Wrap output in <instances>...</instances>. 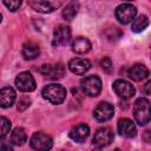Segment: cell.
<instances>
[{"label": "cell", "mask_w": 151, "mask_h": 151, "mask_svg": "<svg viewBox=\"0 0 151 151\" xmlns=\"http://www.w3.org/2000/svg\"><path fill=\"white\" fill-rule=\"evenodd\" d=\"M41 96L47 101L58 105V104H61L65 100V98H66V90L60 84H48V85H46L42 88Z\"/></svg>", "instance_id": "cell-1"}, {"label": "cell", "mask_w": 151, "mask_h": 151, "mask_svg": "<svg viewBox=\"0 0 151 151\" xmlns=\"http://www.w3.org/2000/svg\"><path fill=\"white\" fill-rule=\"evenodd\" d=\"M133 117L134 120L144 126L150 122V101L146 98H139L133 105Z\"/></svg>", "instance_id": "cell-2"}, {"label": "cell", "mask_w": 151, "mask_h": 151, "mask_svg": "<svg viewBox=\"0 0 151 151\" xmlns=\"http://www.w3.org/2000/svg\"><path fill=\"white\" fill-rule=\"evenodd\" d=\"M81 90L88 97H97L101 91V80L98 76H87L80 81Z\"/></svg>", "instance_id": "cell-3"}, {"label": "cell", "mask_w": 151, "mask_h": 151, "mask_svg": "<svg viewBox=\"0 0 151 151\" xmlns=\"http://www.w3.org/2000/svg\"><path fill=\"white\" fill-rule=\"evenodd\" d=\"M114 14H116L117 20L120 24L126 25V24L132 22V20L136 18L137 8L131 4H122L116 8Z\"/></svg>", "instance_id": "cell-4"}, {"label": "cell", "mask_w": 151, "mask_h": 151, "mask_svg": "<svg viewBox=\"0 0 151 151\" xmlns=\"http://www.w3.org/2000/svg\"><path fill=\"white\" fill-rule=\"evenodd\" d=\"M64 0H29V6L40 13H51L59 8Z\"/></svg>", "instance_id": "cell-5"}, {"label": "cell", "mask_w": 151, "mask_h": 151, "mask_svg": "<svg viewBox=\"0 0 151 151\" xmlns=\"http://www.w3.org/2000/svg\"><path fill=\"white\" fill-rule=\"evenodd\" d=\"M15 86L21 92H32L35 90V80L29 72H21L15 78Z\"/></svg>", "instance_id": "cell-6"}, {"label": "cell", "mask_w": 151, "mask_h": 151, "mask_svg": "<svg viewBox=\"0 0 151 151\" xmlns=\"http://www.w3.org/2000/svg\"><path fill=\"white\" fill-rule=\"evenodd\" d=\"M31 146L34 150H40V151H45V150H50L53 145V140L52 138L44 133V132H35L32 138H31Z\"/></svg>", "instance_id": "cell-7"}, {"label": "cell", "mask_w": 151, "mask_h": 151, "mask_svg": "<svg viewBox=\"0 0 151 151\" xmlns=\"http://www.w3.org/2000/svg\"><path fill=\"white\" fill-rule=\"evenodd\" d=\"M113 90H114L116 94L123 99H129V98L133 97L134 92H136L133 85L124 79H117L113 83Z\"/></svg>", "instance_id": "cell-8"}, {"label": "cell", "mask_w": 151, "mask_h": 151, "mask_svg": "<svg viewBox=\"0 0 151 151\" xmlns=\"http://www.w3.org/2000/svg\"><path fill=\"white\" fill-rule=\"evenodd\" d=\"M112 140H113V132L109 127H100L96 131L92 143L97 147H104L111 144Z\"/></svg>", "instance_id": "cell-9"}, {"label": "cell", "mask_w": 151, "mask_h": 151, "mask_svg": "<svg viewBox=\"0 0 151 151\" xmlns=\"http://www.w3.org/2000/svg\"><path fill=\"white\" fill-rule=\"evenodd\" d=\"M71 38V29L66 25H59L55 27L53 32V40L52 44L54 46H63L70 41Z\"/></svg>", "instance_id": "cell-10"}, {"label": "cell", "mask_w": 151, "mask_h": 151, "mask_svg": "<svg viewBox=\"0 0 151 151\" xmlns=\"http://www.w3.org/2000/svg\"><path fill=\"white\" fill-rule=\"evenodd\" d=\"M39 71L42 76L50 79H60L65 74V68L61 64H45Z\"/></svg>", "instance_id": "cell-11"}, {"label": "cell", "mask_w": 151, "mask_h": 151, "mask_svg": "<svg viewBox=\"0 0 151 151\" xmlns=\"http://www.w3.org/2000/svg\"><path fill=\"white\" fill-rule=\"evenodd\" d=\"M114 109L113 106L107 101H101L98 104V106L93 111V116L98 122H106L113 117Z\"/></svg>", "instance_id": "cell-12"}, {"label": "cell", "mask_w": 151, "mask_h": 151, "mask_svg": "<svg viewBox=\"0 0 151 151\" xmlns=\"http://www.w3.org/2000/svg\"><path fill=\"white\" fill-rule=\"evenodd\" d=\"M117 129H118L119 134L123 136V137H126V138H132V137H134L137 134L136 125L129 118H122V119H119L118 120V124H117Z\"/></svg>", "instance_id": "cell-13"}, {"label": "cell", "mask_w": 151, "mask_h": 151, "mask_svg": "<svg viewBox=\"0 0 151 151\" xmlns=\"http://www.w3.org/2000/svg\"><path fill=\"white\" fill-rule=\"evenodd\" d=\"M68 68L76 74H85L91 68V61L84 58H74L70 60Z\"/></svg>", "instance_id": "cell-14"}, {"label": "cell", "mask_w": 151, "mask_h": 151, "mask_svg": "<svg viewBox=\"0 0 151 151\" xmlns=\"http://www.w3.org/2000/svg\"><path fill=\"white\" fill-rule=\"evenodd\" d=\"M88 134H90V127H88V125H86L84 123L73 126L70 131L71 139H73L74 142H78V143L84 142L88 137Z\"/></svg>", "instance_id": "cell-15"}, {"label": "cell", "mask_w": 151, "mask_h": 151, "mask_svg": "<svg viewBox=\"0 0 151 151\" xmlns=\"http://www.w3.org/2000/svg\"><path fill=\"white\" fill-rule=\"evenodd\" d=\"M127 76L134 81H140L149 77V70L143 64H134L129 68Z\"/></svg>", "instance_id": "cell-16"}, {"label": "cell", "mask_w": 151, "mask_h": 151, "mask_svg": "<svg viewBox=\"0 0 151 151\" xmlns=\"http://www.w3.org/2000/svg\"><path fill=\"white\" fill-rule=\"evenodd\" d=\"M15 98H17V94L12 87L9 86L2 87L0 90V107H4V109L11 107L14 104Z\"/></svg>", "instance_id": "cell-17"}, {"label": "cell", "mask_w": 151, "mask_h": 151, "mask_svg": "<svg viewBox=\"0 0 151 151\" xmlns=\"http://www.w3.org/2000/svg\"><path fill=\"white\" fill-rule=\"evenodd\" d=\"M40 54L39 45L34 41H26L22 45V55L26 60H33Z\"/></svg>", "instance_id": "cell-18"}, {"label": "cell", "mask_w": 151, "mask_h": 151, "mask_svg": "<svg viewBox=\"0 0 151 151\" xmlns=\"http://www.w3.org/2000/svg\"><path fill=\"white\" fill-rule=\"evenodd\" d=\"M91 50V42L85 37H78L72 42V51L78 54H85Z\"/></svg>", "instance_id": "cell-19"}, {"label": "cell", "mask_w": 151, "mask_h": 151, "mask_svg": "<svg viewBox=\"0 0 151 151\" xmlns=\"http://www.w3.org/2000/svg\"><path fill=\"white\" fill-rule=\"evenodd\" d=\"M78 11H79V2L76 1V0H72V1H70V2L66 5V7L63 9V18H64L65 20L70 21V20H72V19L77 15Z\"/></svg>", "instance_id": "cell-20"}, {"label": "cell", "mask_w": 151, "mask_h": 151, "mask_svg": "<svg viewBox=\"0 0 151 151\" xmlns=\"http://www.w3.org/2000/svg\"><path fill=\"white\" fill-rule=\"evenodd\" d=\"M26 139H27V136L22 127H15L11 133V143L13 145L20 146V145L25 144Z\"/></svg>", "instance_id": "cell-21"}, {"label": "cell", "mask_w": 151, "mask_h": 151, "mask_svg": "<svg viewBox=\"0 0 151 151\" xmlns=\"http://www.w3.org/2000/svg\"><path fill=\"white\" fill-rule=\"evenodd\" d=\"M147 26H149V19H147V17L146 15H139L138 18H134L132 20L131 29H132V32L139 33V32H143Z\"/></svg>", "instance_id": "cell-22"}, {"label": "cell", "mask_w": 151, "mask_h": 151, "mask_svg": "<svg viewBox=\"0 0 151 151\" xmlns=\"http://www.w3.org/2000/svg\"><path fill=\"white\" fill-rule=\"evenodd\" d=\"M11 131V122L6 117H0V138H4Z\"/></svg>", "instance_id": "cell-23"}, {"label": "cell", "mask_w": 151, "mask_h": 151, "mask_svg": "<svg viewBox=\"0 0 151 151\" xmlns=\"http://www.w3.org/2000/svg\"><path fill=\"white\" fill-rule=\"evenodd\" d=\"M2 1H4L5 6H6L9 11H12V12L18 11L19 7L21 6V2H22V0H2Z\"/></svg>", "instance_id": "cell-24"}, {"label": "cell", "mask_w": 151, "mask_h": 151, "mask_svg": "<svg viewBox=\"0 0 151 151\" xmlns=\"http://www.w3.org/2000/svg\"><path fill=\"white\" fill-rule=\"evenodd\" d=\"M100 66H101V68H103L106 73H111L112 70H113L112 61H111L109 58H103V59L100 60Z\"/></svg>", "instance_id": "cell-25"}, {"label": "cell", "mask_w": 151, "mask_h": 151, "mask_svg": "<svg viewBox=\"0 0 151 151\" xmlns=\"http://www.w3.org/2000/svg\"><path fill=\"white\" fill-rule=\"evenodd\" d=\"M29 103H31V100H29L28 98H21V99L18 101V110L24 111L26 107L29 106Z\"/></svg>", "instance_id": "cell-26"}, {"label": "cell", "mask_w": 151, "mask_h": 151, "mask_svg": "<svg viewBox=\"0 0 151 151\" xmlns=\"http://www.w3.org/2000/svg\"><path fill=\"white\" fill-rule=\"evenodd\" d=\"M150 86H151V81L150 80H147L146 81V84L144 85V87H143V92L145 93V94H150Z\"/></svg>", "instance_id": "cell-27"}, {"label": "cell", "mask_w": 151, "mask_h": 151, "mask_svg": "<svg viewBox=\"0 0 151 151\" xmlns=\"http://www.w3.org/2000/svg\"><path fill=\"white\" fill-rule=\"evenodd\" d=\"M0 150H12V146L9 144H5V143H0Z\"/></svg>", "instance_id": "cell-28"}, {"label": "cell", "mask_w": 151, "mask_h": 151, "mask_svg": "<svg viewBox=\"0 0 151 151\" xmlns=\"http://www.w3.org/2000/svg\"><path fill=\"white\" fill-rule=\"evenodd\" d=\"M1 20H2V15L0 14V22H1Z\"/></svg>", "instance_id": "cell-29"}, {"label": "cell", "mask_w": 151, "mask_h": 151, "mask_svg": "<svg viewBox=\"0 0 151 151\" xmlns=\"http://www.w3.org/2000/svg\"><path fill=\"white\" fill-rule=\"evenodd\" d=\"M126 1H130V0H126Z\"/></svg>", "instance_id": "cell-30"}]
</instances>
